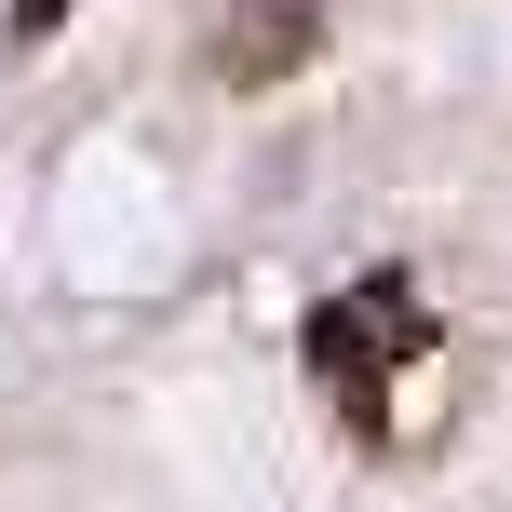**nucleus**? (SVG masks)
Wrapping results in <instances>:
<instances>
[{"label": "nucleus", "instance_id": "obj_3", "mask_svg": "<svg viewBox=\"0 0 512 512\" xmlns=\"http://www.w3.org/2000/svg\"><path fill=\"white\" fill-rule=\"evenodd\" d=\"M68 14H81V0H14V27H0V41H14V54H41V41H54Z\"/></svg>", "mask_w": 512, "mask_h": 512}, {"label": "nucleus", "instance_id": "obj_1", "mask_svg": "<svg viewBox=\"0 0 512 512\" xmlns=\"http://www.w3.org/2000/svg\"><path fill=\"white\" fill-rule=\"evenodd\" d=\"M418 351H432V297H418L405 270H364V283H337V297L310 310V378L351 418V445H391V391H405Z\"/></svg>", "mask_w": 512, "mask_h": 512}, {"label": "nucleus", "instance_id": "obj_2", "mask_svg": "<svg viewBox=\"0 0 512 512\" xmlns=\"http://www.w3.org/2000/svg\"><path fill=\"white\" fill-rule=\"evenodd\" d=\"M310 54V0H243V41H216V81H270Z\"/></svg>", "mask_w": 512, "mask_h": 512}]
</instances>
